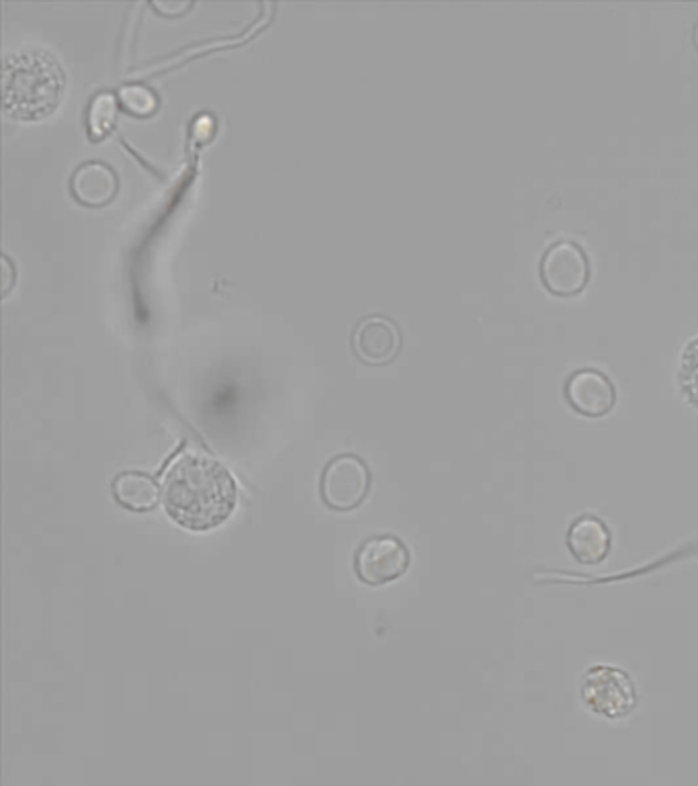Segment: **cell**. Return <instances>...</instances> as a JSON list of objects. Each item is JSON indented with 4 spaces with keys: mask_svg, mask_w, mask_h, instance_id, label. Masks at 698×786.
<instances>
[{
    "mask_svg": "<svg viewBox=\"0 0 698 786\" xmlns=\"http://www.w3.org/2000/svg\"><path fill=\"white\" fill-rule=\"evenodd\" d=\"M162 502L184 529H215L234 513L236 484L212 457L184 453L165 473Z\"/></svg>",
    "mask_w": 698,
    "mask_h": 786,
    "instance_id": "6da1fadb",
    "label": "cell"
},
{
    "mask_svg": "<svg viewBox=\"0 0 698 786\" xmlns=\"http://www.w3.org/2000/svg\"><path fill=\"white\" fill-rule=\"evenodd\" d=\"M66 75L54 54L40 47H21L2 61V103L16 120H42L60 105Z\"/></svg>",
    "mask_w": 698,
    "mask_h": 786,
    "instance_id": "7a4b0ae2",
    "label": "cell"
},
{
    "mask_svg": "<svg viewBox=\"0 0 698 786\" xmlns=\"http://www.w3.org/2000/svg\"><path fill=\"white\" fill-rule=\"evenodd\" d=\"M579 698L588 711L603 719H624L638 707L635 682L615 665L598 664L588 667L579 681Z\"/></svg>",
    "mask_w": 698,
    "mask_h": 786,
    "instance_id": "3957f363",
    "label": "cell"
},
{
    "mask_svg": "<svg viewBox=\"0 0 698 786\" xmlns=\"http://www.w3.org/2000/svg\"><path fill=\"white\" fill-rule=\"evenodd\" d=\"M541 277L555 295H574L588 281V258L572 240L551 244L541 258Z\"/></svg>",
    "mask_w": 698,
    "mask_h": 786,
    "instance_id": "277c9868",
    "label": "cell"
},
{
    "mask_svg": "<svg viewBox=\"0 0 698 786\" xmlns=\"http://www.w3.org/2000/svg\"><path fill=\"white\" fill-rule=\"evenodd\" d=\"M410 551L395 537H373L357 551V572L371 586L394 582L408 572Z\"/></svg>",
    "mask_w": 698,
    "mask_h": 786,
    "instance_id": "5b68a950",
    "label": "cell"
},
{
    "mask_svg": "<svg viewBox=\"0 0 698 786\" xmlns=\"http://www.w3.org/2000/svg\"><path fill=\"white\" fill-rule=\"evenodd\" d=\"M369 490V471L363 461L345 454L335 459L322 478V496L335 510L357 508Z\"/></svg>",
    "mask_w": 698,
    "mask_h": 786,
    "instance_id": "8992f818",
    "label": "cell"
},
{
    "mask_svg": "<svg viewBox=\"0 0 698 786\" xmlns=\"http://www.w3.org/2000/svg\"><path fill=\"white\" fill-rule=\"evenodd\" d=\"M565 397L577 414L600 418L617 404L615 383L598 369H577L565 381Z\"/></svg>",
    "mask_w": 698,
    "mask_h": 786,
    "instance_id": "52a82bcc",
    "label": "cell"
},
{
    "mask_svg": "<svg viewBox=\"0 0 698 786\" xmlns=\"http://www.w3.org/2000/svg\"><path fill=\"white\" fill-rule=\"evenodd\" d=\"M570 555L582 565H598L607 560L612 549V532L603 518L594 515L577 516L565 535Z\"/></svg>",
    "mask_w": 698,
    "mask_h": 786,
    "instance_id": "ba28073f",
    "label": "cell"
},
{
    "mask_svg": "<svg viewBox=\"0 0 698 786\" xmlns=\"http://www.w3.org/2000/svg\"><path fill=\"white\" fill-rule=\"evenodd\" d=\"M399 333L390 319L367 318L354 330V350L367 363H387L399 348Z\"/></svg>",
    "mask_w": 698,
    "mask_h": 786,
    "instance_id": "9c48e42d",
    "label": "cell"
},
{
    "mask_svg": "<svg viewBox=\"0 0 698 786\" xmlns=\"http://www.w3.org/2000/svg\"><path fill=\"white\" fill-rule=\"evenodd\" d=\"M72 193L87 205H105L117 193V175L105 162H87L72 177Z\"/></svg>",
    "mask_w": 698,
    "mask_h": 786,
    "instance_id": "30bf717a",
    "label": "cell"
},
{
    "mask_svg": "<svg viewBox=\"0 0 698 786\" xmlns=\"http://www.w3.org/2000/svg\"><path fill=\"white\" fill-rule=\"evenodd\" d=\"M113 494L125 508L142 513V510L154 508V504L158 499V487L154 484L153 478L137 473V471H127L115 480Z\"/></svg>",
    "mask_w": 698,
    "mask_h": 786,
    "instance_id": "8fae6325",
    "label": "cell"
},
{
    "mask_svg": "<svg viewBox=\"0 0 698 786\" xmlns=\"http://www.w3.org/2000/svg\"><path fill=\"white\" fill-rule=\"evenodd\" d=\"M87 123L92 139L109 136L117 123V97L109 91L94 94L87 111Z\"/></svg>",
    "mask_w": 698,
    "mask_h": 786,
    "instance_id": "7c38bea8",
    "label": "cell"
},
{
    "mask_svg": "<svg viewBox=\"0 0 698 786\" xmlns=\"http://www.w3.org/2000/svg\"><path fill=\"white\" fill-rule=\"evenodd\" d=\"M678 378L686 400L698 408V338L690 340L688 347L684 348Z\"/></svg>",
    "mask_w": 698,
    "mask_h": 786,
    "instance_id": "4fadbf2b",
    "label": "cell"
},
{
    "mask_svg": "<svg viewBox=\"0 0 698 786\" xmlns=\"http://www.w3.org/2000/svg\"><path fill=\"white\" fill-rule=\"evenodd\" d=\"M123 105L127 111H132L134 115L139 117H146V115H153L158 106V99L148 87L144 85H130V87H123L122 89Z\"/></svg>",
    "mask_w": 698,
    "mask_h": 786,
    "instance_id": "5bb4252c",
    "label": "cell"
}]
</instances>
